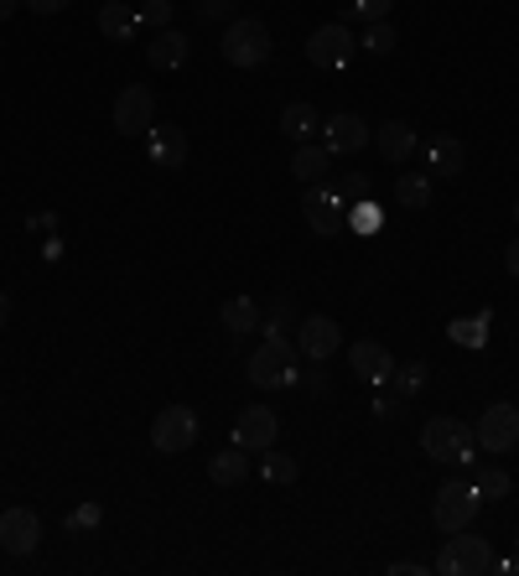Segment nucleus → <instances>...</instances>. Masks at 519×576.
Returning a JSON list of instances; mask_svg holds the SVG:
<instances>
[{
    "instance_id": "f704fd0d",
    "label": "nucleus",
    "mask_w": 519,
    "mask_h": 576,
    "mask_svg": "<svg viewBox=\"0 0 519 576\" xmlns=\"http://www.w3.org/2000/svg\"><path fill=\"white\" fill-rule=\"evenodd\" d=\"M369 187H374V182L364 177V172H354V177L343 182L338 193H343V203H359V198H369Z\"/></svg>"
},
{
    "instance_id": "c03bdc74",
    "label": "nucleus",
    "mask_w": 519,
    "mask_h": 576,
    "mask_svg": "<svg viewBox=\"0 0 519 576\" xmlns=\"http://www.w3.org/2000/svg\"><path fill=\"white\" fill-rule=\"evenodd\" d=\"M515 545H519V535H515Z\"/></svg>"
},
{
    "instance_id": "6ab92c4d",
    "label": "nucleus",
    "mask_w": 519,
    "mask_h": 576,
    "mask_svg": "<svg viewBox=\"0 0 519 576\" xmlns=\"http://www.w3.org/2000/svg\"><path fill=\"white\" fill-rule=\"evenodd\" d=\"M100 32L109 42H136L140 11H136V5H125V0H104V5H100Z\"/></svg>"
},
{
    "instance_id": "37998d69",
    "label": "nucleus",
    "mask_w": 519,
    "mask_h": 576,
    "mask_svg": "<svg viewBox=\"0 0 519 576\" xmlns=\"http://www.w3.org/2000/svg\"><path fill=\"white\" fill-rule=\"evenodd\" d=\"M515 223H519V203H515Z\"/></svg>"
},
{
    "instance_id": "c756f323",
    "label": "nucleus",
    "mask_w": 519,
    "mask_h": 576,
    "mask_svg": "<svg viewBox=\"0 0 519 576\" xmlns=\"http://www.w3.org/2000/svg\"><path fill=\"white\" fill-rule=\"evenodd\" d=\"M172 26V0H146L140 5V32H166Z\"/></svg>"
},
{
    "instance_id": "423d86ee",
    "label": "nucleus",
    "mask_w": 519,
    "mask_h": 576,
    "mask_svg": "<svg viewBox=\"0 0 519 576\" xmlns=\"http://www.w3.org/2000/svg\"><path fill=\"white\" fill-rule=\"evenodd\" d=\"M354 53H359V37H354L343 21H327V26H318V32L307 37V58L318 62L322 73H343V68L354 62Z\"/></svg>"
},
{
    "instance_id": "f03ea898",
    "label": "nucleus",
    "mask_w": 519,
    "mask_h": 576,
    "mask_svg": "<svg viewBox=\"0 0 519 576\" xmlns=\"http://www.w3.org/2000/svg\"><path fill=\"white\" fill-rule=\"evenodd\" d=\"M494 566H499V556L473 530H458V535L441 545V556L431 561V572H441V576H483V572H494Z\"/></svg>"
},
{
    "instance_id": "2eb2a0df",
    "label": "nucleus",
    "mask_w": 519,
    "mask_h": 576,
    "mask_svg": "<svg viewBox=\"0 0 519 576\" xmlns=\"http://www.w3.org/2000/svg\"><path fill=\"white\" fill-rule=\"evenodd\" d=\"M146 161L177 172L182 161H187V136H182L177 125H151V130H146Z\"/></svg>"
},
{
    "instance_id": "58836bf2",
    "label": "nucleus",
    "mask_w": 519,
    "mask_h": 576,
    "mask_svg": "<svg viewBox=\"0 0 519 576\" xmlns=\"http://www.w3.org/2000/svg\"><path fill=\"white\" fill-rule=\"evenodd\" d=\"M504 265H509V276H519V239H509V250H504Z\"/></svg>"
},
{
    "instance_id": "f257e3e1",
    "label": "nucleus",
    "mask_w": 519,
    "mask_h": 576,
    "mask_svg": "<svg viewBox=\"0 0 519 576\" xmlns=\"http://www.w3.org/2000/svg\"><path fill=\"white\" fill-rule=\"evenodd\" d=\"M250 384H260V390H286V384H297V348H291L286 333H270V338L250 354Z\"/></svg>"
},
{
    "instance_id": "a211bd4d",
    "label": "nucleus",
    "mask_w": 519,
    "mask_h": 576,
    "mask_svg": "<svg viewBox=\"0 0 519 576\" xmlns=\"http://www.w3.org/2000/svg\"><path fill=\"white\" fill-rule=\"evenodd\" d=\"M374 146H380V157L390 161V166H400V161H411L416 157V130L405 125V119H384L380 130H374Z\"/></svg>"
},
{
    "instance_id": "7c9ffc66",
    "label": "nucleus",
    "mask_w": 519,
    "mask_h": 576,
    "mask_svg": "<svg viewBox=\"0 0 519 576\" xmlns=\"http://www.w3.org/2000/svg\"><path fill=\"white\" fill-rule=\"evenodd\" d=\"M473 488H478L483 498H509V473H504V468H483Z\"/></svg>"
},
{
    "instance_id": "dca6fc26",
    "label": "nucleus",
    "mask_w": 519,
    "mask_h": 576,
    "mask_svg": "<svg viewBox=\"0 0 519 576\" xmlns=\"http://www.w3.org/2000/svg\"><path fill=\"white\" fill-rule=\"evenodd\" d=\"M297 343H301V354L312 358V364H322V358H333L343 348V333H338V322L333 318H307L297 327Z\"/></svg>"
},
{
    "instance_id": "9d476101",
    "label": "nucleus",
    "mask_w": 519,
    "mask_h": 576,
    "mask_svg": "<svg viewBox=\"0 0 519 576\" xmlns=\"http://www.w3.org/2000/svg\"><path fill=\"white\" fill-rule=\"evenodd\" d=\"M280 437V421L270 405H244L240 421H234V447H244V452H270Z\"/></svg>"
},
{
    "instance_id": "4c0bfd02",
    "label": "nucleus",
    "mask_w": 519,
    "mask_h": 576,
    "mask_svg": "<svg viewBox=\"0 0 519 576\" xmlns=\"http://www.w3.org/2000/svg\"><path fill=\"white\" fill-rule=\"evenodd\" d=\"M420 572H431V566H426V561H395V566H390V576H420Z\"/></svg>"
},
{
    "instance_id": "79ce46f5",
    "label": "nucleus",
    "mask_w": 519,
    "mask_h": 576,
    "mask_svg": "<svg viewBox=\"0 0 519 576\" xmlns=\"http://www.w3.org/2000/svg\"><path fill=\"white\" fill-rule=\"evenodd\" d=\"M5 318H11V301H5V291H0V327H5Z\"/></svg>"
},
{
    "instance_id": "ddd939ff",
    "label": "nucleus",
    "mask_w": 519,
    "mask_h": 576,
    "mask_svg": "<svg viewBox=\"0 0 519 576\" xmlns=\"http://www.w3.org/2000/svg\"><path fill=\"white\" fill-rule=\"evenodd\" d=\"M348 369L359 379H369V384H390L395 379V354L384 348V343H374V338H359L354 348H348Z\"/></svg>"
},
{
    "instance_id": "4468645a",
    "label": "nucleus",
    "mask_w": 519,
    "mask_h": 576,
    "mask_svg": "<svg viewBox=\"0 0 519 576\" xmlns=\"http://www.w3.org/2000/svg\"><path fill=\"white\" fill-rule=\"evenodd\" d=\"M322 146L333 151V157H354V151H364L369 146V125H364V115H333L322 119Z\"/></svg>"
},
{
    "instance_id": "cd10ccee",
    "label": "nucleus",
    "mask_w": 519,
    "mask_h": 576,
    "mask_svg": "<svg viewBox=\"0 0 519 576\" xmlns=\"http://www.w3.org/2000/svg\"><path fill=\"white\" fill-rule=\"evenodd\" d=\"M260 473H265V483H297V458H286V452H265Z\"/></svg>"
},
{
    "instance_id": "72a5a7b5",
    "label": "nucleus",
    "mask_w": 519,
    "mask_h": 576,
    "mask_svg": "<svg viewBox=\"0 0 519 576\" xmlns=\"http://www.w3.org/2000/svg\"><path fill=\"white\" fill-rule=\"evenodd\" d=\"M390 5H395V0H348V11L364 16V21H384L390 16Z\"/></svg>"
},
{
    "instance_id": "f3484780",
    "label": "nucleus",
    "mask_w": 519,
    "mask_h": 576,
    "mask_svg": "<svg viewBox=\"0 0 519 576\" xmlns=\"http://www.w3.org/2000/svg\"><path fill=\"white\" fill-rule=\"evenodd\" d=\"M416 157L426 161V177H458L462 172V146L452 136H431L416 146Z\"/></svg>"
},
{
    "instance_id": "e433bc0d",
    "label": "nucleus",
    "mask_w": 519,
    "mask_h": 576,
    "mask_svg": "<svg viewBox=\"0 0 519 576\" xmlns=\"http://www.w3.org/2000/svg\"><path fill=\"white\" fill-rule=\"evenodd\" d=\"M37 16H58V11H68V0H26Z\"/></svg>"
},
{
    "instance_id": "0eeeda50",
    "label": "nucleus",
    "mask_w": 519,
    "mask_h": 576,
    "mask_svg": "<svg viewBox=\"0 0 519 576\" xmlns=\"http://www.w3.org/2000/svg\"><path fill=\"white\" fill-rule=\"evenodd\" d=\"M198 441V416L187 411V405H166L157 421H151V447H157L161 458H177Z\"/></svg>"
},
{
    "instance_id": "b1692460",
    "label": "nucleus",
    "mask_w": 519,
    "mask_h": 576,
    "mask_svg": "<svg viewBox=\"0 0 519 576\" xmlns=\"http://www.w3.org/2000/svg\"><path fill=\"white\" fill-rule=\"evenodd\" d=\"M318 125H322V119H318V110H312L307 100H297V104H286V110H280V130L297 140V146H301L307 136H312Z\"/></svg>"
},
{
    "instance_id": "a878e982",
    "label": "nucleus",
    "mask_w": 519,
    "mask_h": 576,
    "mask_svg": "<svg viewBox=\"0 0 519 576\" xmlns=\"http://www.w3.org/2000/svg\"><path fill=\"white\" fill-rule=\"evenodd\" d=\"M348 229H354V234H364V239L380 234V229H384V208L374 198H359L354 208H348Z\"/></svg>"
},
{
    "instance_id": "39448f33",
    "label": "nucleus",
    "mask_w": 519,
    "mask_h": 576,
    "mask_svg": "<svg viewBox=\"0 0 519 576\" xmlns=\"http://www.w3.org/2000/svg\"><path fill=\"white\" fill-rule=\"evenodd\" d=\"M223 58L234 62V68H260V62L270 58V32H265V21L255 16H240L223 26Z\"/></svg>"
},
{
    "instance_id": "473e14b6",
    "label": "nucleus",
    "mask_w": 519,
    "mask_h": 576,
    "mask_svg": "<svg viewBox=\"0 0 519 576\" xmlns=\"http://www.w3.org/2000/svg\"><path fill=\"white\" fill-rule=\"evenodd\" d=\"M364 53H390V47H395V32H390V21H374V26H369V37L359 42Z\"/></svg>"
},
{
    "instance_id": "5701e85b",
    "label": "nucleus",
    "mask_w": 519,
    "mask_h": 576,
    "mask_svg": "<svg viewBox=\"0 0 519 576\" xmlns=\"http://www.w3.org/2000/svg\"><path fill=\"white\" fill-rule=\"evenodd\" d=\"M327 161H333L327 146H307V140H301L297 157H291V177H297V182H318L322 172H327Z\"/></svg>"
},
{
    "instance_id": "393cba45",
    "label": "nucleus",
    "mask_w": 519,
    "mask_h": 576,
    "mask_svg": "<svg viewBox=\"0 0 519 576\" xmlns=\"http://www.w3.org/2000/svg\"><path fill=\"white\" fill-rule=\"evenodd\" d=\"M395 198H400V208H431V177L426 172H405L395 182Z\"/></svg>"
},
{
    "instance_id": "9b49d317",
    "label": "nucleus",
    "mask_w": 519,
    "mask_h": 576,
    "mask_svg": "<svg viewBox=\"0 0 519 576\" xmlns=\"http://www.w3.org/2000/svg\"><path fill=\"white\" fill-rule=\"evenodd\" d=\"M0 545H5V556H32L42 545L37 509H5V515H0Z\"/></svg>"
},
{
    "instance_id": "aec40b11",
    "label": "nucleus",
    "mask_w": 519,
    "mask_h": 576,
    "mask_svg": "<svg viewBox=\"0 0 519 576\" xmlns=\"http://www.w3.org/2000/svg\"><path fill=\"white\" fill-rule=\"evenodd\" d=\"M146 58H151V68H161V73H177L182 62H187V37L182 32H157V37L146 42Z\"/></svg>"
},
{
    "instance_id": "1a4fd4ad",
    "label": "nucleus",
    "mask_w": 519,
    "mask_h": 576,
    "mask_svg": "<svg viewBox=\"0 0 519 576\" xmlns=\"http://www.w3.org/2000/svg\"><path fill=\"white\" fill-rule=\"evenodd\" d=\"M151 115H157L151 89H146V83H125L120 94H115V115H109V125H115L120 136H146V130H151Z\"/></svg>"
},
{
    "instance_id": "20e7f679",
    "label": "nucleus",
    "mask_w": 519,
    "mask_h": 576,
    "mask_svg": "<svg viewBox=\"0 0 519 576\" xmlns=\"http://www.w3.org/2000/svg\"><path fill=\"white\" fill-rule=\"evenodd\" d=\"M478 509H483V494L473 483H441L437 504H431V525L441 535H458V530H473Z\"/></svg>"
},
{
    "instance_id": "ea45409f",
    "label": "nucleus",
    "mask_w": 519,
    "mask_h": 576,
    "mask_svg": "<svg viewBox=\"0 0 519 576\" xmlns=\"http://www.w3.org/2000/svg\"><path fill=\"white\" fill-rule=\"evenodd\" d=\"M499 572H504V576H519V556H504V561H499Z\"/></svg>"
},
{
    "instance_id": "c85d7f7f",
    "label": "nucleus",
    "mask_w": 519,
    "mask_h": 576,
    "mask_svg": "<svg viewBox=\"0 0 519 576\" xmlns=\"http://www.w3.org/2000/svg\"><path fill=\"white\" fill-rule=\"evenodd\" d=\"M100 525H104V509H100V504H79L73 515L62 519V530H68V535H83V530H100Z\"/></svg>"
},
{
    "instance_id": "bb28decb",
    "label": "nucleus",
    "mask_w": 519,
    "mask_h": 576,
    "mask_svg": "<svg viewBox=\"0 0 519 576\" xmlns=\"http://www.w3.org/2000/svg\"><path fill=\"white\" fill-rule=\"evenodd\" d=\"M483 327H488V312H483V318H458L452 322V327H447V338L452 343H462V348H483V343H488V333H483Z\"/></svg>"
},
{
    "instance_id": "4be33fe9",
    "label": "nucleus",
    "mask_w": 519,
    "mask_h": 576,
    "mask_svg": "<svg viewBox=\"0 0 519 576\" xmlns=\"http://www.w3.org/2000/svg\"><path fill=\"white\" fill-rule=\"evenodd\" d=\"M219 322H223V333H234V338L255 333V327H260V301L229 297V301H223V312H219Z\"/></svg>"
},
{
    "instance_id": "c9c22d12",
    "label": "nucleus",
    "mask_w": 519,
    "mask_h": 576,
    "mask_svg": "<svg viewBox=\"0 0 519 576\" xmlns=\"http://www.w3.org/2000/svg\"><path fill=\"white\" fill-rule=\"evenodd\" d=\"M193 11H198L203 21H219V16H229V11H234V0H193Z\"/></svg>"
},
{
    "instance_id": "f8f14e48",
    "label": "nucleus",
    "mask_w": 519,
    "mask_h": 576,
    "mask_svg": "<svg viewBox=\"0 0 519 576\" xmlns=\"http://www.w3.org/2000/svg\"><path fill=\"white\" fill-rule=\"evenodd\" d=\"M307 223H312V234L333 239L348 229V203H343L338 187H318L312 198H307Z\"/></svg>"
},
{
    "instance_id": "6e6552de",
    "label": "nucleus",
    "mask_w": 519,
    "mask_h": 576,
    "mask_svg": "<svg viewBox=\"0 0 519 576\" xmlns=\"http://www.w3.org/2000/svg\"><path fill=\"white\" fill-rule=\"evenodd\" d=\"M478 447L483 452H494V458H504V452H515L519 447V411L509 405V400H499V405H488L478 416Z\"/></svg>"
},
{
    "instance_id": "2f4dec72",
    "label": "nucleus",
    "mask_w": 519,
    "mask_h": 576,
    "mask_svg": "<svg viewBox=\"0 0 519 576\" xmlns=\"http://www.w3.org/2000/svg\"><path fill=\"white\" fill-rule=\"evenodd\" d=\"M426 375H431L426 364H405V369H395V390L400 395H416L420 384H426Z\"/></svg>"
},
{
    "instance_id": "a19ab883",
    "label": "nucleus",
    "mask_w": 519,
    "mask_h": 576,
    "mask_svg": "<svg viewBox=\"0 0 519 576\" xmlns=\"http://www.w3.org/2000/svg\"><path fill=\"white\" fill-rule=\"evenodd\" d=\"M16 5H21V0H0V21L11 16V11H16Z\"/></svg>"
},
{
    "instance_id": "7ed1b4c3",
    "label": "nucleus",
    "mask_w": 519,
    "mask_h": 576,
    "mask_svg": "<svg viewBox=\"0 0 519 576\" xmlns=\"http://www.w3.org/2000/svg\"><path fill=\"white\" fill-rule=\"evenodd\" d=\"M420 447H426V458L431 462H473L478 437L452 416H431L426 426H420Z\"/></svg>"
},
{
    "instance_id": "412c9836",
    "label": "nucleus",
    "mask_w": 519,
    "mask_h": 576,
    "mask_svg": "<svg viewBox=\"0 0 519 576\" xmlns=\"http://www.w3.org/2000/svg\"><path fill=\"white\" fill-rule=\"evenodd\" d=\"M208 477H214L219 488H240L244 477H250V452H244V447H229L219 458H208Z\"/></svg>"
}]
</instances>
